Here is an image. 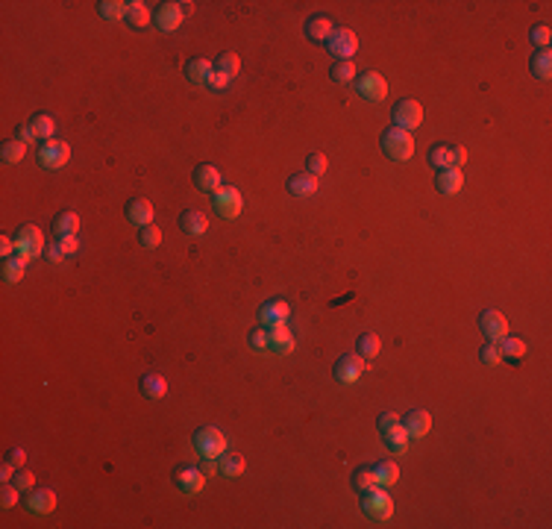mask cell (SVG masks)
<instances>
[{"label": "cell", "instance_id": "1", "mask_svg": "<svg viewBox=\"0 0 552 529\" xmlns=\"http://www.w3.org/2000/svg\"><path fill=\"white\" fill-rule=\"evenodd\" d=\"M382 153L394 162H408L414 156V136L408 129H400V127H388L382 132Z\"/></svg>", "mask_w": 552, "mask_h": 529}, {"label": "cell", "instance_id": "2", "mask_svg": "<svg viewBox=\"0 0 552 529\" xmlns=\"http://www.w3.org/2000/svg\"><path fill=\"white\" fill-rule=\"evenodd\" d=\"M191 441H194V450H197V453H200L203 459H220V456L226 453V447H229L226 435L220 433V429H215V426L197 429Z\"/></svg>", "mask_w": 552, "mask_h": 529}, {"label": "cell", "instance_id": "3", "mask_svg": "<svg viewBox=\"0 0 552 529\" xmlns=\"http://www.w3.org/2000/svg\"><path fill=\"white\" fill-rule=\"evenodd\" d=\"M361 512L373 517V521H388V517L394 515V500L391 494L382 488V485H376V488L364 491L361 494Z\"/></svg>", "mask_w": 552, "mask_h": 529}, {"label": "cell", "instance_id": "4", "mask_svg": "<svg viewBox=\"0 0 552 529\" xmlns=\"http://www.w3.org/2000/svg\"><path fill=\"white\" fill-rule=\"evenodd\" d=\"M212 206L224 220H235L241 215V209H244V197H241L235 185H220L212 194Z\"/></svg>", "mask_w": 552, "mask_h": 529}, {"label": "cell", "instance_id": "5", "mask_svg": "<svg viewBox=\"0 0 552 529\" xmlns=\"http://www.w3.org/2000/svg\"><path fill=\"white\" fill-rule=\"evenodd\" d=\"M326 48L335 56V62H352V56H356V50H359V36L347 27H335L326 41Z\"/></svg>", "mask_w": 552, "mask_h": 529}, {"label": "cell", "instance_id": "6", "mask_svg": "<svg viewBox=\"0 0 552 529\" xmlns=\"http://www.w3.org/2000/svg\"><path fill=\"white\" fill-rule=\"evenodd\" d=\"M44 247H47V241H44V236H41V229L36 227V224H24L15 233V250H18V256H24V259H36V256H41L44 253Z\"/></svg>", "mask_w": 552, "mask_h": 529}, {"label": "cell", "instance_id": "7", "mask_svg": "<svg viewBox=\"0 0 552 529\" xmlns=\"http://www.w3.org/2000/svg\"><path fill=\"white\" fill-rule=\"evenodd\" d=\"M68 162H71V145H68V141H56V138L41 141V147H39V165H41V168L59 171Z\"/></svg>", "mask_w": 552, "mask_h": 529}, {"label": "cell", "instance_id": "8", "mask_svg": "<svg viewBox=\"0 0 552 529\" xmlns=\"http://www.w3.org/2000/svg\"><path fill=\"white\" fill-rule=\"evenodd\" d=\"M364 371H368V359H361L359 353H347V356H341L335 362L332 373H335V380L341 385H356L364 377Z\"/></svg>", "mask_w": 552, "mask_h": 529}, {"label": "cell", "instance_id": "9", "mask_svg": "<svg viewBox=\"0 0 552 529\" xmlns=\"http://www.w3.org/2000/svg\"><path fill=\"white\" fill-rule=\"evenodd\" d=\"M352 85H356V92L370 103H382L385 97H388V83H385V76L376 74V71H368V74L356 76V83Z\"/></svg>", "mask_w": 552, "mask_h": 529}, {"label": "cell", "instance_id": "10", "mask_svg": "<svg viewBox=\"0 0 552 529\" xmlns=\"http://www.w3.org/2000/svg\"><path fill=\"white\" fill-rule=\"evenodd\" d=\"M421 124H423V106L417 101H400L394 106V127L412 132Z\"/></svg>", "mask_w": 552, "mask_h": 529}, {"label": "cell", "instance_id": "11", "mask_svg": "<svg viewBox=\"0 0 552 529\" xmlns=\"http://www.w3.org/2000/svg\"><path fill=\"white\" fill-rule=\"evenodd\" d=\"M173 485L182 494H200L203 485H206V473L194 465H182V468L173 470Z\"/></svg>", "mask_w": 552, "mask_h": 529}, {"label": "cell", "instance_id": "12", "mask_svg": "<svg viewBox=\"0 0 552 529\" xmlns=\"http://www.w3.org/2000/svg\"><path fill=\"white\" fill-rule=\"evenodd\" d=\"M21 503H24V509L32 515H50L56 509V491L53 488H32V491H27V497Z\"/></svg>", "mask_w": 552, "mask_h": 529}, {"label": "cell", "instance_id": "13", "mask_svg": "<svg viewBox=\"0 0 552 529\" xmlns=\"http://www.w3.org/2000/svg\"><path fill=\"white\" fill-rule=\"evenodd\" d=\"M479 326H482V333L488 335V341H496V344L509 335V321H505V315L493 312V309H488V312L479 315Z\"/></svg>", "mask_w": 552, "mask_h": 529}, {"label": "cell", "instance_id": "14", "mask_svg": "<svg viewBox=\"0 0 552 529\" xmlns=\"http://www.w3.org/2000/svg\"><path fill=\"white\" fill-rule=\"evenodd\" d=\"M268 335H270V350L276 353V356H288V353L294 350V333L288 329V324H270L268 326Z\"/></svg>", "mask_w": 552, "mask_h": 529}, {"label": "cell", "instance_id": "15", "mask_svg": "<svg viewBox=\"0 0 552 529\" xmlns=\"http://www.w3.org/2000/svg\"><path fill=\"white\" fill-rule=\"evenodd\" d=\"M403 426H405L408 438H426L429 429H432V415L426 409H412V412H405Z\"/></svg>", "mask_w": 552, "mask_h": 529}, {"label": "cell", "instance_id": "16", "mask_svg": "<svg viewBox=\"0 0 552 529\" xmlns=\"http://www.w3.org/2000/svg\"><path fill=\"white\" fill-rule=\"evenodd\" d=\"M288 315H291V306L285 303V300H276V297L259 306V321H262V326L282 324V321H288Z\"/></svg>", "mask_w": 552, "mask_h": 529}, {"label": "cell", "instance_id": "17", "mask_svg": "<svg viewBox=\"0 0 552 529\" xmlns=\"http://www.w3.org/2000/svg\"><path fill=\"white\" fill-rule=\"evenodd\" d=\"M153 24H156L162 32H173V30H180V24H182L180 3H159L156 15H153Z\"/></svg>", "mask_w": 552, "mask_h": 529}, {"label": "cell", "instance_id": "18", "mask_svg": "<svg viewBox=\"0 0 552 529\" xmlns=\"http://www.w3.org/2000/svg\"><path fill=\"white\" fill-rule=\"evenodd\" d=\"M194 183H197V189L200 191L215 194L220 185H224V176H220V171L215 168V165H197L194 168Z\"/></svg>", "mask_w": 552, "mask_h": 529}, {"label": "cell", "instance_id": "19", "mask_svg": "<svg viewBox=\"0 0 552 529\" xmlns=\"http://www.w3.org/2000/svg\"><path fill=\"white\" fill-rule=\"evenodd\" d=\"M306 39L308 41H315V44H326L329 41V36H332V30H335V24L329 21L326 15H312L306 21Z\"/></svg>", "mask_w": 552, "mask_h": 529}, {"label": "cell", "instance_id": "20", "mask_svg": "<svg viewBox=\"0 0 552 529\" xmlns=\"http://www.w3.org/2000/svg\"><path fill=\"white\" fill-rule=\"evenodd\" d=\"M153 203L147 200V197H136V200H129L127 203V220L132 227H147V224H153Z\"/></svg>", "mask_w": 552, "mask_h": 529}, {"label": "cell", "instance_id": "21", "mask_svg": "<svg viewBox=\"0 0 552 529\" xmlns=\"http://www.w3.org/2000/svg\"><path fill=\"white\" fill-rule=\"evenodd\" d=\"M435 189H438L440 194H447V197L458 194L461 189H465V174L456 171V168H444V171H438V176H435Z\"/></svg>", "mask_w": 552, "mask_h": 529}, {"label": "cell", "instance_id": "22", "mask_svg": "<svg viewBox=\"0 0 552 529\" xmlns=\"http://www.w3.org/2000/svg\"><path fill=\"white\" fill-rule=\"evenodd\" d=\"M180 229L185 236H206L209 229V218L200 212V209H185V212L180 215Z\"/></svg>", "mask_w": 552, "mask_h": 529}, {"label": "cell", "instance_id": "23", "mask_svg": "<svg viewBox=\"0 0 552 529\" xmlns=\"http://www.w3.org/2000/svg\"><path fill=\"white\" fill-rule=\"evenodd\" d=\"M212 74H215V65L209 59H189L185 62V76H189L191 85H206Z\"/></svg>", "mask_w": 552, "mask_h": 529}, {"label": "cell", "instance_id": "24", "mask_svg": "<svg viewBox=\"0 0 552 529\" xmlns=\"http://www.w3.org/2000/svg\"><path fill=\"white\" fill-rule=\"evenodd\" d=\"M373 477H376V485L391 488V485H396V479H400V465H396L394 459H382L373 465Z\"/></svg>", "mask_w": 552, "mask_h": 529}, {"label": "cell", "instance_id": "25", "mask_svg": "<svg viewBox=\"0 0 552 529\" xmlns=\"http://www.w3.org/2000/svg\"><path fill=\"white\" fill-rule=\"evenodd\" d=\"M141 394H145L147 400H162V397L168 394V380H164L162 373H145V377H141Z\"/></svg>", "mask_w": 552, "mask_h": 529}, {"label": "cell", "instance_id": "26", "mask_svg": "<svg viewBox=\"0 0 552 529\" xmlns=\"http://www.w3.org/2000/svg\"><path fill=\"white\" fill-rule=\"evenodd\" d=\"M27 262L30 259H24V256H9V259H3V268H0V273H3V282H9V285H15V282H21L24 280V273H27Z\"/></svg>", "mask_w": 552, "mask_h": 529}, {"label": "cell", "instance_id": "27", "mask_svg": "<svg viewBox=\"0 0 552 529\" xmlns=\"http://www.w3.org/2000/svg\"><path fill=\"white\" fill-rule=\"evenodd\" d=\"M288 194L294 197H312L317 194V176L312 174H294L288 180Z\"/></svg>", "mask_w": 552, "mask_h": 529}, {"label": "cell", "instance_id": "28", "mask_svg": "<svg viewBox=\"0 0 552 529\" xmlns=\"http://www.w3.org/2000/svg\"><path fill=\"white\" fill-rule=\"evenodd\" d=\"M382 441H385V447L391 450V453H408V433H405V426H403V421L396 424L394 429H388V433H382Z\"/></svg>", "mask_w": 552, "mask_h": 529}, {"label": "cell", "instance_id": "29", "mask_svg": "<svg viewBox=\"0 0 552 529\" xmlns=\"http://www.w3.org/2000/svg\"><path fill=\"white\" fill-rule=\"evenodd\" d=\"M217 468H220V477H226V479H238L241 473H244L247 461H244V456H238V453H224V456L217 459Z\"/></svg>", "mask_w": 552, "mask_h": 529}, {"label": "cell", "instance_id": "30", "mask_svg": "<svg viewBox=\"0 0 552 529\" xmlns=\"http://www.w3.org/2000/svg\"><path fill=\"white\" fill-rule=\"evenodd\" d=\"M529 71H532L538 80H549L552 76V53H549V48L532 53V59H529Z\"/></svg>", "mask_w": 552, "mask_h": 529}, {"label": "cell", "instance_id": "31", "mask_svg": "<svg viewBox=\"0 0 552 529\" xmlns=\"http://www.w3.org/2000/svg\"><path fill=\"white\" fill-rule=\"evenodd\" d=\"M76 229H80V215L76 212H62V215L53 218V233H56L59 238L76 236Z\"/></svg>", "mask_w": 552, "mask_h": 529}, {"label": "cell", "instance_id": "32", "mask_svg": "<svg viewBox=\"0 0 552 529\" xmlns=\"http://www.w3.org/2000/svg\"><path fill=\"white\" fill-rule=\"evenodd\" d=\"M30 127H32V132L39 136V141H50L53 138V132H56V121H53L50 115H32L30 118Z\"/></svg>", "mask_w": 552, "mask_h": 529}, {"label": "cell", "instance_id": "33", "mask_svg": "<svg viewBox=\"0 0 552 529\" xmlns=\"http://www.w3.org/2000/svg\"><path fill=\"white\" fill-rule=\"evenodd\" d=\"M379 350H382V341H379L376 333H364V335H359L356 353H359L361 359H376V356H379Z\"/></svg>", "mask_w": 552, "mask_h": 529}, {"label": "cell", "instance_id": "34", "mask_svg": "<svg viewBox=\"0 0 552 529\" xmlns=\"http://www.w3.org/2000/svg\"><path fill=\"white\" fill-rule=\"evenodd\" d=\"M500 350H502V359H511V362H520L526 356V341L517 338V335H505L500 341Z\"/></svg>", "mask_w": 552, "mask_h": 529}, {"label": "cell", "instance_id": "35", "mask_svg": "<svg viewBox=\"0 0 552 529\" xmlns=\"http://www.w3.org/2000/svg\"><path fill=\"white\" fill-rule=\"evenodd\" d=\"M215 65V71L217 74H224V76H229V80H233V76H238V71H241V59H238V53H220V56L212 62Z\"/></svg>", "mask_w": 552, "mask_h": 529}, {"label": "cell", "instance_id": "36", "mask_svg": "<svg viewBox=\"0 0 552 529\" xmlns=\"http://www.w3.org/2000/svg\"><path fill=\"white\" fill-rule=\"evenodd\" d=\"M127 9H129V3H124V0H100V3H97V12H100L106 21L127 18Z\"/></svg>", "mask_w": 552, "mask_h": 529}, {"label": "cell", "instance_id": "37", "mask_svg": "<svg viewBox=\"0 0 552 529\" xmlns=\"http://www.w3.org/2000/svg\"><path fill=\"white\" fill-rule=\"evenodd\" d=\"M127 21H129L132 27H147L150 21H153L147 3H141V0H132L129 9H127Z\"/></svg>", "mask_w": 552, "mask_h": 529}, {"label": "cell", "instance_id": "38", "mask_svg": "<svg viewBox=\"0 0 552 529\" xmlns=\"http://www.w3.org/2000/svg\"><path fill=\"white\" fill-rule=\"evenodd\" d=\"M329 76L338 83V85H347V83H356V65L352 62H335L332 68H329Z\"/></svg>", "mask_w": 552, "mask_h": 529}, {"label": "cell", "instance_id": "39", "mask_svg": "<svg viewBox=\"0 0 552 529\" xmlns=\"http://www.w3.org/2000/svg\"><path fill=\"white\" fill-rule=\"evenodd\" d=\"M0 156H3V162H6V165H18L21 159L27 156V145H21L18 138H12V141H3V147H0Z\"/></svg>", "mask_w": 552, "mask_h": 529}, {"label": "cell", "instance_id": "40", "mask_svg": "<svg viewBox=\"0 0 552 529\" xmlns=\"http://www.w3.org/2000/svg\"><path fill=\"white\" fill-rule=\"evenodd\" d=\"M352 488H356L359 494L376 488V477H373V468H359L356 473H352Z\"/></svg>", "mask_w": 552, "mask_h": 529}, {"label": "cell", "instance_id": "41", "mask_svg": "<svg viewBox=\"0 0 552 529\" xmlns=\"http://www.w3.org/2000/svg\"><path fill=\"white\" fill-rule=\"evenodd\" d=\"M138 241H141V247H147V250H156V247L162 245V229H159L156 224H147V227H141V233H138Z\"/></svg>", "mask_w": 552, "mask_h": 529}, {"label": "cell", "instance_id": "42", "mask_svg": "<svg viewBox=\"0 0 552 529\" xmlns=\"http://www.w3.org/2000/svg\"><path fill=\"white\" fill-rule=\"evenodd\" d=\"M247 344H250L253 350H259V353L270 350V335H268V326H256V329H250V333H247Z\"/></svg>", "mask_w": 552, "mask_h": 529}, {"label": "cell", "instance_id": "43", "mask_svg": "<svg viewBox=\"0 0 552 529\" xmlns=\"http://www.w3.org/2000/svg\"><path fill=\"white\" fill-rule=\"evenodd\" d=\"M326 168H329V159H326L320 150H315V153H308V156H306V174H312V176H323Z\"/></svg>", "mask_w": 552, "mask_h": 529}, {"label": "cell", "instance_id": "44", "mask_svg": "<svg viewBox=\"0 0 552 529\" xmlns=\"http://www.w3.org/2000/svg\"><path fill=\"white\" fill-rule=\"evenodd\" d=\"M479 359L485 362V365H500V362H502V350H500V344H496V341H485V347L479 350Z\"/></svg>", "mask_w": 552, "mask_h": 529}, {"label": "cell", "instance_id": "45", "mask_svg": "<svg viewBox=\"0 0 552 529\" xmlns=\"http://www.w3.org/2000/svg\"><path fill=\"white\" fill-rule=\"evenodd\" d=\"M465 165H467V150L458 147V145H447V168L461 171Z\"/></svg>", "mask_w": 552, "mask_h": 529}, {"label": "cell", "instance_id": "46", "mask_svg": "<svg viewBox=\"0 0 552 529\" xmlns=\"http://www.w3.org/2000/svg\"><path fill=\"white\" fill-rule=\"evenodd\" d=\"M21 494H24V491H21L15 482H3V491H0V506H3V509H12V506L21 500Z\"/></svg>", "mask_w": 552, "mask_h": 529}, {"label": "cell", "instance_id": "47", "mask_svg": "<svg viewBox=\"0 0 552 529\" xmlns=\"http://www.w3.org/2000/svg\"><path fill=\"white\" fill-rule=\"evenodd\" d=\"M529 39H532L535 48L544 50V48H549V41H552V30L546 24H538V27L529 30Z\"/></svg>", "mask_w": 552, "mask_h": 529}, {"label": "cell", "instance_id": "48", "mask_svg": "<svg viewBox=\"0 0 552 529\" xmlns=\"http://www.w3.org/2000/svg\"><path fill=\"white\" fill-rule=\"evenodd\" d=\"M429 165L438 171L447 168V145H435L432 150H429Z\"/></svg>", "mask_w": 552, "mask_h": 529}, {"label": "cell", "instance_id": "49", "mask_svg": "<svg viewBox=\"0 0 552 529\" xmlns=\"http://www.w3.org/2000/svg\"><path fill=\"white\" fill-rule=\"evenodd\" d=\"M21 491H32V485H36V477H32V470H24V468H18V473H15V479H12Z\"/></svg>", "mask_w": 552, "mask_h": 529}, {"label": "cell", "instance_id": "50", "mask_svg": "<svg viewBox=\"0 0 552 529\" xmlns=\"http://www.w3.org/2000/svg\"><path fill=\"white\" fill-rule=\"evenodd\" d=\"M15 138L21 141V145H27V147H30V145H36V141H39V136H36V132H32V127H30V124L18 127V129H15Z\"/></svg>", "mask_w": 552, "mask_h": 529}, {"label": "cell", "instance_id": "51", "mask_svg": "<svg viewBox=\"0 0 552 529\" xmlns=\"http://www.w3.org/2000/svg\"><path fill=\"white\" fill-rule=\"evenodd\" d=\"M44 259H47L50 264H59L62 259H65V253H62V247H59V241H53V245H47L44 247V253H41Z\"/></svg>", "mask_w": 552, "mask_h": 529}, {"label": "cell", "instance_id": "52", "mask_svg": "<svg viewBox=\"0 0 552 529\" xmlns=\"http://www.w3.org/2000/svg\"><path fill=\"white\" fill-rule=\"evenodd\" d=\"M400 421H403V417L396 415V412H382L379 415V433H388V429H394Z\"/></svg>", "mask_w": 552, "mask_h": 529}, {"label": "cell", "instance_id": "53", "mask_svg": "<svg viewBox=\"0 0 552 529\" xmlns=\"http://www.w3.org/2000/svg\"><path fill=\"white\" fill-rule=\"evenodd\" d=\"M229 83H233V80H229V76H224V74H217V71H215L212 76H209V83H206V85L212 88V92H224V88H226Z\"/></svg>", "mask_w": 552, "mask_h": 529}, {"label": "cell", "instance_id": "54", "mask_svg": "<svg viewBox=\"0 0 552 529\" xmlns=\"http://www.w3.org/2000/svg\"><path fill=\"white\" fill-rule=\"evenodd\" d=\"M59 247L65 256H74V253L80 250V241H76V236H65V238H59Z\"/></svg>", "mask_w": 552, "mask_h": 529}, {"label": "cell", "instance_id": "55", "mask_svg": "<svg viewBox=\"0 0 552 529\" xmlns=\"http://www.w3.org/2000/svg\"><path fill=\"white\" fill-rule=\"evenodd\" d=\"M15 473H18V468L12 465V461H3V465H0V479H3V482H12L15 479Z\"/></svg>", "mask_w": 552, "mask_h": 529}, {"label": "cell", "instance_id": "56", "mask_svg": "<svg viewBox=\"0 0 552 529\" xmlns=\"http://www.w3.org/2000/svg\"><path fill=\"white\" fill-rule=\"evenodd\" d=\"M0 253H3V259H9L12 253H18V250H15V238H9V236L0 238Z\"/></svg>", "mask_w": 552, "mask_h": 529}, {"label": "cell", "instance_id": "57", "mask_svg": "<svg viewBox=\"0 0 552 529\" xmlns=\"http://www.w3.org/2000/svg\"><path fill=\"white\" fill-rule=\"evenodd\" d=\"M6 459L12 461L15 468H21V465H24V461H27V453H24V450H21V447H15V450H9V456H6Z\"/></svg>", "mask_w": 552, "mask_h": 529}, {"label": "cell", "instance_id": "58", "mask_svg": "<svg viewBox=\"0 0 552 529\" xmlns=\"http://www.w3.org/2000/svg\"><path fill=\"white\" fill-rule=\"evenodd\" d=\"M206 477H212V473H217L220 468H217V459H203V468H200Z\"/></svg>", "mask_w": 552, "mask_h": 529}, {"label": "cell", "instance_id": "59", "mask_svg": "<svg viewBox=\"0 0 552 529\" xmlns=\"http://www.w3.org/2000/svg\"><path fill=\"white\" fill-rule=\"evenodd\" d=\"M180 12H182V18H189V15L194 12V3H191V0H185V3H180Z\"/></svg>", "mask_w": 552, "mask_h": 529}]
</instances>
